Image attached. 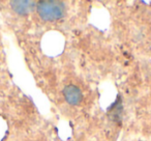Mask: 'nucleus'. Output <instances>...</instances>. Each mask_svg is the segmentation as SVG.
<instances>
[{
	"mask_svg": "<svg viewBox=\"0 0 151 141\" xmlns=\"http://www.w3.org/2000/svg\"><path fill=\"white\" fill-rule=\"evenodd\" d=\"M37 13L45 21H55L62 18L65 14V5L61 1L49 0L40 1L36 5Z\"/></svg>",
	"mask_w": 151,
	"mask_h": 141,
	"instance_id": "nucleus-1",
	"label": "nucleus"
},
{
	"mask_svg": "<svg viewBox=\"0 0 151 141\" xmlns=\"http://www.w3.org/2000/svg\"><path fill=\"white\" fill-rule=\"evenodd\" d=\"M63 95H64L67 103L70 105H78L83 99L82 91L75 85H67L63 89Z\"/></svg>",
	"mask_w": 151,
	"mask_h": 141,
	"instance_id": "nucleus-2",
	"label": "nucleus"
},
{
	"mask_svg": "<svg viewBox=\"0 0 151 141\" xmlns=\"http://www.w3.org/2000/svg\"><path fill=\"white\" fill-rule=\"evenodd\" d=\"M13 9L19 15H26L33 9L36 3L34 1H12Z\"/></svg>",
	"mask_w": 151,
	"mask_h": 141,
	"instance_id": "nucleus-3",
	"label": "nucleus"
}]
</instances>
